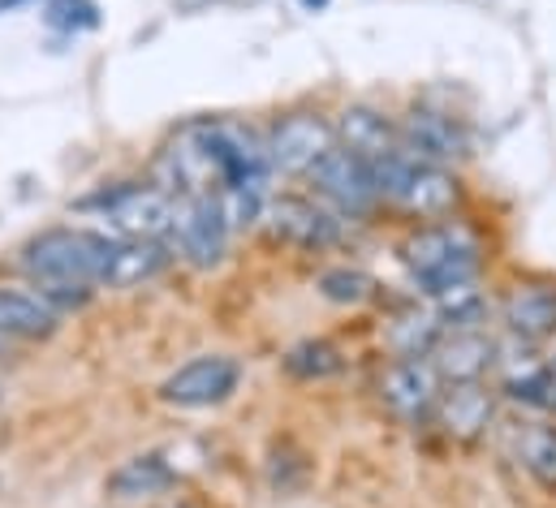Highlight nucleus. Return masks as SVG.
I'll list each match as a JSON object with an SVG mask.
<instances>
[{
    "label": "nucleus",
    "mask_w": 556,
    "mask_h": 508,
    "mask_svg": "<svg viewBox=\"0 0 556 508\" xmlns=\"http://www.w3.org/2000/svg\"><path fill=\"white\" fill-rule=\"evenodd\" d=\"M164 263H168V251L160 242H117L104 284L109 289H135L142 280H151L155 271H164Z\"/></svg>",
    "instance_id": "15"
},
{
    "label": "nucleus",
    "mask_w": 556,
    "mask_h": 508,
    "mask_svg": "<svg viewBox=\"0 0 556 508\" xmlns=\"http://www.w3.org/2000/svg\"><path fill=\"white\" fill-rule=\"evenodd\" d=\"M96 207L126 242H160L173 229V199L151 186H117L100 194Z\"/></svg>",
    "instance_id": "3"
},
{
    "label": "nucleus",
    "mask_w": 556,
    "mask_h": 508,
    "mask_svg": "<svg viewBox=\"0 0 556 508\" xmlns=\"http://www.w3.org/2000/svg\"><path fill=\"white\" fill-rule=\"evenodd\" d=\"M311 181L350 216H363L371 212V203L380 199V186L371 177V164L358 160L350 147H332L315 168H311Z\"/></svg>",
    "instance_id": "5"
},
{
    "label": "nucleus",
    "mask_w": 556,
    "mask_h": 508,
    "mask_svg": "<svg viewBox=\"0 0 556 508\" xmlns=\"http://www.w3.org/2000/svg\"><path fill=\"white\" fill-rule=\"evenodd\" d=\"M216 199H220V207H225L229 229L255 225L260 212H264V190H255V186H229V190H220Z\"/></svg>",
    "instance_id": "22"
},
{
    "label": "nucleus",
    "mask_w": 556,
    "mask_h": 508,
    "mask_svg": "<svg viewBox=\"0 0 556 508\" xmlns=\"http://www.w3.org/2000/svg\"><path fill=\"white\" fill-rule=\"evenodd\" d=\"M238 380H242V371L233 358L207 354V358H194L181 371H173L160 388V396L181 409H207V405H220L225 396H233Z\"/></svg>",
    "instance_id": "6"
},
{
    "label": "nucleus",
    "mask_w": 556,
    "mask_h": 508,
    "mask_svg": "<svg viewBox=\"0 0 556 508\" xmlns=\"http://www.w3.org/2000/svg\"><path fill=\"white\" fill-rule=\"evenodd\" d=\"M501 310H505V323L527 341H544L556 332V289L518 284V289H509Z\"/></svg>",
    "instance_id": "13"
},
{
    "label": "nucleus",
    "mask_w": 556,
    "mask_h": 508,
    "mask_svg": "<svg viewBox=\"0 0 556 508\" xmlns=\"http://www.w3.org/2000/svg\"><path fill=\"white\" fill-rule=\"evenodd\" d=\"M402 258H406L410 276H415L427 293L475 284V271H479V251L457 229H448V225L418 229L415 238L402 246Z\"/></svg>",
    "instance_id": "2"
},
{
    "label": "nucleus",
    "mask_w": 556,
    "mask_h": 508,
    "mask_svg": "<svg viewBox=\"0 0 556 508\" xmlns=\"http://www.w3.org/2000/svg\"><path fill=\"white\" fill-rule=\"evenodd\" d=\"M440 422H444V431L448 435H457V440H475L488 422H492V392L483 388V383H448L444 392H440Z\"/></svg>",
    "instance_id": "12"
},
{
    "label": "nucleus",
    "mask_w": 556,
    "mask_h": 508,
    "mask_svg": "<svg viewBox=\"0 0 556 508\" xmlns=\"http://www.w3.org/2000/svg\"><path fill=\"white\" fill-rule=\"evenodd\" d=\"M435 297H440V319H448L453 328H470L483 315V297L475 284H457V289H444Z\"/></svg>",
    "instance_id": "21"
},
{
    "label": "nucleus",
    "mask_w": 556,
    "mask_h": 508,
    "mask_svg": "<svg viewBox=\"0 0 556 508\" xmlns=\"http://www.w3.org/2000/svg\"><path fill=\"white\" fill-rule=\"evenodd\" d=\"M341 134H345V147H350L358 160H367L371 168H376V164H389V160H397V155H406L402 142H397V134H393V126H389L380 113H371V109H350V113L341 117Z\"/></svg>",
    "instance_id": "14"
},
{
    "label": "nucleus",
    "mask_w": 556,
    "mask_h": 508,
    "mask_svg": "<svg viewBox=\"0 0 556 508\" xmlns=\"http://www.w3.org/2000/svg\"><path fill=\"white\" fill-rule=\"evenodd\" d=\"M268 220H273V229H277L280 238H289V242H298L306 251H324V246L341 242V225L324 207H315L306 199H277Z\"/></svg>",
    "instance_id": "9"
},
{
    "label": "nucleus",
    "mask_w": 556,
    "mask_h": 508,
    "mask_svg": "<svg viewBox=\"0 0 556 508\" xmlns=\"http://www.w3.org/2000/svg\"><path fill=\"white\" fill-rule=\"evenodd\" d=\"M181 254L199 267H212L220 263L225 242H229V220H225V207L216 194H186L173 203V229Z\"/></svg>",
    "instance_id": "4"
},
{
    "label": "nucleus",
    "mask_w": 556,
    "mask_h": 508,
    "mask_svg": "<svg viewBox=\"0 0 556 508\" xmlns=\"http://www.w3.org/2000/svg\"><path fill=\"white\" fill-rule=\"evenodd\" d=\"M492 354L496 345L475 332V328H457L453 336H444L435 345V371L448 383H475L488 367H492Z\"/></svg>",
    "instance_id": "11"
},
{
    "label": "nucleus",
    "mask_w": 556,
    "mask_h": 508,
    "mask_svg": "<svg viewBox=\"0 0 556 508\" xmlns=\"http://www.w3.org/2000/svg\"><path fill=\"white\" fill-rule=\"evenodd\" d=\"M435 367H427L422 358H402V363H393L389 371H384V380H380V396L389 401V409L397 414V418H406V422H418V418H427L431 409H435V401H440V383H435Z\"/></svg>",
    "instance_id": "8"
},
{
    "label": "nucleus",
    "mask_w": 556,
    "mask_h": 508,
    "mask_svg": "<svg viewBox=\"0 0 556 508\" xmlns=\"http://www.w3.org/2000/svg\"><path fill=\"white\" fill-rule=\"evenodd\" d=\"M177 508H190V505H177Z\"/></svg>",
    "instance_id": "26"
},
{
    "label": "nucleus",
    "mask_w": 556,
    "mask_h": 508,
    "mask_svg": "<svg viewBox=\"0 0 556 508\" xmlns=\"http://www.w3.org/2000/svg\"><path fill=\"white\" fill-rule=\"evenodd\" d=\"M177 483V474L160 457H135L122 470L109 474V492L117 500H142V496H164Z\"/></svg>",
    "instance_id": "16"
},
{
    "label": "nucleus",
    "mask_w": 556,
    "mask_h": 508,
    "mask_svg": "<svg viewBox=\"0 0 556 508\" xmlns=\"http://www.w3.org/2000/svg\"><path fill=\"white\" fill-rule=\"evenodd\" d=\"M43 17L56 30H96L100 26V4L96 0H52Z\"/></svg>",
    "instance_id": "23"
},
{
    "label": "nucleus",
    "mask_w": 556,
    "mask_h": 508,
    "mask_svg": "<svg viewBox=\"0 0 556 508\" xmlns=\"http://www.w3.org/2000/svg\"><path fill=\"white\" fill-rule=\"evenodd\" d=\"M285 371H289L293 380H328V376L341 371V354H337L328 341H302V345L289 350Z\"/></svg>",
    "instance_id": "18"
},
{
    "label": "nucleus",
    "mask_w": 556,
    "mask_h": 508,
    "mask_svg": "<svg viewBox=\"0 0 556 508\" xmlns=\"http://www.w3.org/2000/svg\"><path fill=\"white\" fill-rule=\"evenodd\" d=\"M332 147H337V134H332V126L324 117H315V113L285 117L273 129V138H268L273 168H280V173H311Z\"/></svg>",
    "instance_id": "7"
},
{
    "label": "nucleus",
    "mask_w": 556,
    "mask_h": 508,
    "mask_svg": "<svg viewBox=\"0 0 556 508\" xmlns=\"http://www.w3.org/2000/svg\"><path fill=\"white\" fill-rule=\"evenodd\" d=\"M393 345L402 350V358H427V354H435V345H440V323H435V315L402 319V323L393 328Z\"/></svg>",
    "instance_id": "20"
},
{
    "label": "nucleus",
    "mask_w": 556,
    "mask_h": 508,
    "mask_svg": "<svg viewBox=\"0 0 556 508\" xmlns=\"http://www.w3.org/2000/svg\"><path fill=\"white\" fill-rule=\"evenodd\" d=\"M298 4H302V9H306V13H324V9H328V4H332V0H298Z\"/></svg>",
    "instance_id": "24"
},
{
    "label": "nucleus",
    "mask_w": 556,
    "mask_h": 508,
    "mask_svg": "<svg viewBox=\"0 0 556 508\" xmlns=\"http://www.w3.org/2000/svg\"><path fill=\"white\" fill-rule=\"evenodd\" d=\"M371 289H376V280H371L367 271L332 267V271H324V276H319V293H324L328 302H341V306H358V302H367V297H371Z\"/></svg>",
    "instance_id": "19"
},
{
    "label": "nucleus",
    "mask_w": 556,
    "mask_h": 508,
    "mask_svg": "<svg viewBox=\"0 0 556 508\" xmlns=\"http://www.w3.org/2000/svg\"><path fill=\"white\" fill-rule=\"evenodd\" d=\"M13 4H22V0H0V9H13Z\"/></svg>",
    "instance_id": "25"
},
{
    "label": "nucleus",
    "mask_w": 556,
    "mask_h": 508,
    "mask_svg": "<svg viewBox=\"0 0 556 508\" xmlns=\"http://www.w3.org/2000/svg\"><path fill=\"white\" fill-rule=\"evenodd\" d=\"M402 142H406V151H410L415 160H422V164H444V160H453V155L466 151V134L453 126L448 117L427 113V109H415V113L406 117Z\"/></svg>",
    "instance_id": "10"
},
{
    "label": "nucleus",
    "mask_w": 556,
    "mask_h": 508,
    "mask_svg": "<svg viewBox=\"0 0 556 508\" xmlns=\"http://www.w3.org/2000/svg\"><path fill=\"white\" fill-rule=\"evenodd\" d=\"M113 251H117V242H109L104 233L52 229V233H39L22 251V271L39 289H52V284H83V289H91V284H104Z\"/></svg>",
    "instance_id": "1"
},
{
    "label": "nucleus",
    "mask_w": 556,
    "mask_h": 508,
    "mask_svg": "<svg viewBox=\"0 0 556 508\" xmlns=\"http://www.w3.org/2000/svg\"><path fill=\"white\" fill-rule=\"evenodd\" d=\"M522 466H527V474H531L544 492H556V431L553 427H531V431H522Z\"/></svg>",
    "instance_id": "17"
}]
</instances>
